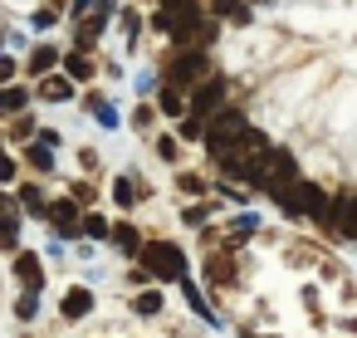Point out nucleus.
Segmentation results:
<instances>
[{
    "mask_svg": "<svg viewBox=\"0 0 357 338\" xmlns=\"http://www.w3.org/2000/svg\"><path fill=\"white\" fill-rule=\"evenodd\" d=\"M142 265H147L157 279H186V255H181L172 240H147Z\"/></svg>",
    "mask_w": 357,
    "mask_h": 338,
    "instance_id": "1",
    "label": "nucleus"
},
{
    "mask_svg": "<svg viewBox=\"0 0 357 338\" xmlns=\"http://www.w3.org/2000/svg\"><path fill=\"white\" fill-rule=\"evenodd\" d=\"M279 206H284L289 216H298V211H308V216H328L323 191H318V186H308V182H294L289 191H279Z\"/></svg>",
    "mask_w": 357,
    "mask_h": 338,
    "instance_id": "2",
    "label": "nucleus"
},
{
    "mask_svg": "<svg viewBox=\"0 0 357 338\" xmlns=\"http://www.w3.org/2000/svg\"><path fill=\"white\" fill-rule=\"evenodd\" d=\"M245 133H250V128H245V113H235V108H225V113L206 128V138H211V152H215V157H220L230 142H240Z\"/></svg>",
    "mask_w": 357,
    "mask_h": 338,
    "instance_id": "3",
    "label": "nucleus"
},
{
    "mask_svg": "<svg viewBox=\"0 0 357 338\" xmlns=\"http://www.w3.org/2000/svg\"><path fill=\"white\" fill-rule=\"evenodd\" d=\"M220 103H225V84H220V79H201V84H196V103H191V113H196V118H211Z\"/></svg>",
    "mask_w": 357,
    "mask_h": 338,
    "instance_id": "4",
    "label": "nucleus"
},
{
    "mask_svg": "<svg viewBox=\"0 0 357 338\" xmlns=\"http://www.w3.org/2000/svg\"><path fill=\"white\" fill-rule=\"evenodd\" d=\"M201 74H206V59L201 54H181L176 64H172V84L181 89V84H201Z\"/></svg>",
    "mask_w": 357,
    "mask_h": 338,
    "instance_id": "5",
    "label": "nucleus"
},
{
    "mask_svg": "<svg viewBox=\"0 0 357 338\" xmlns=\"http://www.w3.org/2000/svg\"><path fill=\"white\" fill-rule=\"evenodd\" d=\"M50 221H54V230H59V235H74V230L84 226L74 201H54V206H50Z\"/></svg>",
    "mask_w": 357,
    "mask_h": 338,
    "instance_id": "6",
    "label": "nucleus"
},
{
    "mask_svg": "<svg viewBox=\"0 0 357 338\" xmlns=\"http://www.w3.org/2000/svg\"><path fill=\"white\" fill-rule=\"evenodd\" d=\"M333 226H337L342 235H352V240H357V201H352V196H342V201L333 206Z\"/></svg>",
    "mask_w": 357,
    "mask_h": 338,
    "instance_id": "7",
    "label": "nucleus"
},
{
    "mask_svg": "<svg viewBox=\"0 0 357 338\" xmlns=\"http://www.w3.org/2000/svg\"><path fill=\"white\" fill-rule=\"evenodd\" d=\"M89 309H93V294H89V289H69V294H64V304H59V314H64V318H84Z\"/></svg>",
    "mask_w": 357,
    "mask_h": 338,
    "instance_id": "8",
    "label": "nucleus"
},
{
    "mask_svg": "<svg viewBox=\"0 0 357 338\" xmlns=\"http://www.w3.org/2000/svg\"><path fill=\"white\" fill-rule=\"evenodd\" d=\"M15 274H20V284H25V289H40V284H45V270H40V260H35V255H20V260H15Z\"/></svg>",
    "mask_w": 357,
    "mask_h": 338,
    "instance_id": "9",
    "label": "nucleus"
},
{
    "mask_svg": "<svg viewBox=\"0 0 357 338\" xmlns=\"http://www.w3.org/2000/svg\"><path fill=\"white\" fill-rule=\"evenodd\" d=\"M25 103H30L25 89H0V113H20Z\"/></svg>",
    "mask_w": 357,
    "mask_h": 338,
    "instance_id": "10",
    "label": "nucleus"
},
{
    "mask_svg": "<svg viewBox=\"0 0 357 338\" xmlns=\"http://www.w3.org/2000/svg\"><path fill=\"white\" fill-rule=\"evenodd\" d=\"M40 98L64 103V98H69V79H45V84H40Z\"/></svg>",
    "mask_w": 357,
    "mask_h": 338,
    "instance_id": "11",
    "label": "nucleus"
},
{
    "mask_svg": "<svg viewBox=\"0 0 357 338\" xmlns=\"http://www.w3.org/2000/svg\"><path fill=\"white\" fill-rule=\"evenodd\" d=\"M54 59H59V50H50V45H40V50L30 54V69H35V74H45V69H50Z\"/></svg>",
    "mask_w": 357,
    "mask_h": 338,
    "instance_id": "12",
    "label": "nucleus"
},
{
    "mask_svg": "<svg viewBox=\"0 0 357 338\" xmlns=\"http://www.w3.org/2000/svg\"><path fill=\"white\" fill-rule=\"evenodd\" d=\"M69 79H79V84H84V79H93V64H89L84 54H69Z\"/></svg>",
    "mask_w": 357,
    "mask_h": 338,
    "instance_id": "13",
    "label": "nucleus"
},
{
    "mask_svg": "<svg viewBox=\"0 0 357 338\" xmlns=\"http://www.w3.org/2000/svg\"><path fill=\"white\" fill-rule=\"evenodd\" d=\"M162 113H172V118H181V113H186V108H181V94H176V84L162 94Z\"/></svg>",
    "mask_w": 357,
    "mask_h": 338,
    "instance_id": "14",
    "label": "nucleus"
},
{
    "mask_svg": "<svg viewBox=\"0 0 357 338\" xmlns=\"http://www.w3.org/2000/svg\"><path fill=\"white\" fill-rule=\"evenodd\" d=\"M113 201H118V206H137V186H132V182H118V186H113Z\"/></svg>",
    "mask_w": 357,
    "mask_h": 338,
    "instance_id": "15",
    "label": "nucleus"
},
{
    "mask_svg": "<svg viewBox=\"0 0 357 338\" xmlns=\"http://www.w3.org/2000/svg\"><path fill=\"white\" fill-rule=\"evenodd\" d=\"M132 309H137V314H157V309H162V294H152V289H147V294H137V299H132Z\"/></svg>",
    "mask_w": 357,
    "mask_h": 338,
    "instance_id": "16",
    "label": "nucleus"
},
{
    "mask_svg": "<svg viewBox=\"0 0 357 338\" xmlns=\"http://www.w3.org/2000/svg\"><path fill=\"white\" fill-rule=\"evenodd\" d=\"M15 240H20V230H15V216H0V245H10V250H15Z\"/></svg>",
    "mask_w": 357,
    "mask_h": 338,
    "instance_id": "17",
    "label": "nucleus"
},
{
    "mask_svg": "<svg viewBox=\"0 0 357 338\" xmlns=\"http://www.w3.org/2000/svg\"><path fill=\"white\" fill-rule=\"evenodd\" d=\"M30 167H35V172H50V167H54L50 147H30Z\"/></svg>",
    "mask_w": 357,
    "mask_h": 338,
    "instance_id": "18",
    "label": "nucleus"
},
{
    "mask_svg": "<svg viewBox=\"0 0 357 338\" xmlns=\"http://www.w3.org/2000/svg\"><path fill=\"white\" fill-rule=\"evenodd\" d=\"M84 230H89L93 240H108V221H103V216H84Z\"/></svg>",
    "mask_w": 357,
    "mask_h": 338,
    "instance_id": "19",
    "label": "nucleus"
},
{
    "mask_svg": "<svg viewBox=\"0 0 357 338\" xmlns=\"http://www.w3.org/2000/svg\"><path fill=\"white\" fill-rule=\"evenodd\" d=\"M113 240H118L123 250H137V230H132V226H113Z\"/></svg>",
    "mask_w": 357,
    "mask_h": 338,
    "instance_id": "20",
    "label": "nucleus"
},
{
    "mask_svg": "<svg viewBox=\"0 0 357 338\" xmlns=\"http://www.w3.org/2000/svg\"><path fill=\"white\" fill-rule=\"evenodd\" d=\"M20 201H25L30 211H45V216H50V206H45V196H40L35 186H25V191H20Z\"/></svg>",
    "mask_w": 357,
    "mask_h": 338,
    "instance_id": "21",
    "label": "nucleus"
},
{
    "mask_svg": "<svg viewBox=\"0 0 357 338\" xmlns=\"http://www.w3.org/2000/svg\"><path fill=\"white\" fill-rule=\"evenodd\" d=\"M157 152H162V157H167V162H172V157H176V152H181V147H176V138H162V142H157Z\"/></svg>",
    "mask_w": 357,
    "mask_h": 338,
    "instance_id": "22",
    "label": "nucleus"
},
{
    "mask_svg": "<svg viewBox=\"0 0 357 338\" xmlns=\"http://www.w3.org/2000/svg\"><path fill=\"white\" fill-rule=\"evenodd\" d=\"M35 309H40V304H35V289H30V294L20 299V318H35Z\"/></svg>",
    "mask_w": 357,
    "mask_h": 338,
    "instance_id": "23",
    "label": "nucleus"
},
{
    "mask_svg": "<svg viewBox=\"0 0 357 338\" xmlns=\"http://www.w3.org/2000/svg\"><path fill=\"white\" fill-rule=\"evenodd\" d=\"M215 10H225V15H245V10H240V0H215Z\"/></svg>",
    "mask_w": 357,
    "mask_h": 338,
    "instance_id": "24",
    "label": "nucleus"
},
{
    "mask_svg": "<svg viewBox=\"0 0 357 338\" xmlns=\"http://www.w3.org/2000/svg\"><path fill=\"white\" fill-rule=\"evenodd\" d=\"M15 79V59H0V84H10Z\"/></svg>",
    "mask_w": 357,
    "mask_h": 338,
    "instance_id": "25",
    "label": "nucleus"
},
{
    "mask_svg": "<svg viewBox=\"0 0 357 338\" xmlns=\"http://www.w3.org/2000/svg\"><path fill=\"white\" fill-rule=\"evenodd\" d=\"M10 177H15V162H10V157H0V182H10Z\"/></svg>",
    "mask_w": 357,
    "mask_h": 338,
    "instance_id": "26",
    "label": "nucleus"
}]
</instances>
